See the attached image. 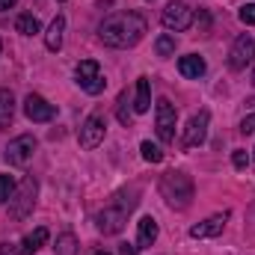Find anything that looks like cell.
I'll return each mask as SVG.
<instances>
[{
  "instance_id": "1",
  "label": "cell",
  "mask_w": 255,
  "mask_h": 255,
  "mask_svg": "<svg viewBox=\"0 0 255 255\" xmlns=\"http://www.w3.org/2000/svg\"><path fill=\"white\" fill-rule=\"evenodd\" d=\"M145 30H148V24L139 12H113L110 18L101 21L98 39L107 48H133L145 36Z\"/></svg>"
},
{
  "instance_id": "2",
  "label": "cell",
  "mask_w": 255,
  "mask_h": 255,
  "mask_svg": "<svg viewBox=\"0 0 255 255\" xmlns=\"http://www.w3.org/2000/svg\"><path fill=\"white\" fill-rule=\"evenodd\" d=\"M160 196L166 199V205L169 208H175V211H184V208H190L193 202V181L187 172H166L163 178H160Z\"/></svg>"
},
{
  "instance_id": "3",
  "label": "cell",
  "mask_w": 255,
  "mask_h": 255,
  "mask_svg": "<svg viewBox=\"0 0 255 255\" xmlns=\"http://www.w3.org/2000/svg\"><path fill=\"white\" fill-rule=\"evenodd\" d=\"M133 205H136V199H128V202H113V205H107L104 211H98V214H95V229H98L101 235H119V232L125 229L128 214L133 211Z\"/></svg>"
},
{
  "instance_id": "4",
  "label": "cell",
  "mask_w": 255,
  "mask_h": 255,
  "mask_svg": "<svg viewBox=\"0 0 255 255\" xmlns=\"http://www.w3.org/2000/svg\"><path fill=\"white\" fill-rule=\"evenodd\" d=\"M36 193H39V184H36L33 175H27V178L15 187L12 199L6 202V205H9V217H12L15 223L27 220V217L33 214V208H36Z\"/></svg>"
},
{
  "instance_id": "5",
  "label": "cell",
  "mask_w": 255,
  "mask_h": 255,
  "mask_svg": "<svg viewBox=\"0 0 255 255\" xmlns=\"http://www.w3.org/2000/svg\"><path fill=\"white\" fill-rule=\"evenodd\" d=\"M74 77H77L80 89L89 92V95H98V92H104V86H107V80L101 77V65L95 63V60H80L77 68H74Z\"/></svg>"
},
{
  "instance_id": "6",
  "label": "cell",
  "mask_w": 255,
  "mask_h": 255,
  "mask_svg": "<svg viewBox=\"0 0 255 255\" xmlns=\"http://www.w3.org/2000/svg\"><path fill=\"white\" fill-rule=\"evenodd\" d=\"M104 133H107V119H104V113H101V110H95V113H89V116H86V122L80 125L77 139H80V145H83V148H98V145L104 142Z\"/></svg>"
},
{
  "instance_id": "7",
  "label": "cell",
  "mask_w": 255,
  "mask_h": 255,
  "mask_svg": "<svg viewBox=\"0 0 255 255\" xmlns=\"http://www.w3.org/2000/svg\"><path fill=\"white\" fill-rule=\"evenodd\" d=\"M154 116H157V136H160V142H175V122H178L175 104L169 98H157Z\"/></svg>"
},
{
  "instance_id": "8",
  "label": "cell",
  "mask_w": 255,
  "mask_h": 255,
  "mask_svg": "<svg viewBox=\"0 0 255 255\" xmlns=\"http://www.w3.org/2000/svg\"><path fill=\"white\" fill-rule=\"evenodd\" d=\"M253 63H255V36L244 33V36L235 39V45L229 51V65L235 71H244L247 65H253Z\"/></svg>"
},
{
  "instance_id": "9",
  "label": "cell",
  "mask_w": 255,
  "mask_h": 255,
  "mask_svg": "<svg viewBox=\"0 0 255 255\" xmlns=\"http://www.w3.org/2000/svg\"><path fill=\"white\" fill-rule=\"evenodd\" d=\"M33 151H36V139H33L30 133H21V136H15V139L6 145L3 157H6V163H12V166H24V163L33 157Z\"/></svg>"
},
{
  "instance_id": "10",
  "label": "cell",
  "mask_w": 255,
  "mask_h": 255,
  "mask_svg": "<svg viewBox=\"0 0 255 255\" xmlns=\"http://www.w3.org/2000/svg\"><path fill=\"white\" fill-rule=\"evenodd\" d=\"M160 21H163V27H166V30L181 33V30H187V27L193 24V9L187 6V3H169V6L163 9Z\"/></svg>"
},
{
  "instance_id": "11",
  "label": "cell",
  "mask_w": 255,
  "mask_h": 255,
  "mask_svg": "<svg viewBox=\"0 0 255 255\" xmlns=\"http://www.w3.org/2000/svg\"><path fill=\"white\" fill-rule=\"evenodd\" d=\"M208 122H211V113H208V110H199L190 122H187V128H184L181 145H184V148H196V145H202L205 136H208Z\"/></svg>"
},
{
  "instance_id": "12",
  "label": "cell",
  "mask_w": 255,
  "mask_h": 255,
  "mask_svg": "<svg viewBox=\"0 0 255 255\" xmlns=\"http://www.w3.org/2000/svg\"><path fill=\"white\" fill-rule=\"evenodd\" d=\"M24 113H27V119H30V122H51V119L57 116V107H54V104H48L42 95L30 92V95L24 98Z\"/></svg>"
},
{
  "instance_id": "13",
  "label": "cell",
  "mask_w": 255,
  "mask_h": 255,
  "mask_svg": "<svg viewBox=\"0 0 255 255\" xmlns=\"http://www.w3.org/2000/svg\"><path fill=\"white\" fill-rule=\"evenodd\" d=\"M226 223H229V214H226V211H223V214H214V217H208V220H202V223L193 226L190 238H196V241H202V238H217V235H223Z\"/></svg>"
},
{
  "instance_id": "14",
  "label": "cell",
  "mask_w": 255,
  "mask_h": 255,
  "mask_svg": "<svg viewBox=\"0 0 255 255\" xmlns=\"http://www.w3.org/2000/svg\"><path fill=\"white\" fill-rule=\"evenodd\" d=\"M48 238H51V232H48L45 226H39V229H33V232L21 241L18 250H21V255H33V253H39V250L48 244Z\"/></svg>"
},
{
  "instance_id": "15",
  "label": "cell",
  "mask_w": 255,
  "mask_h": 255,
  "mask_svg": "<svg viewBox=\"0 0 255 255\" xmlns=\"http://www.w3.org/2000/svg\"><path fill=\"white\" fill-rule=\"evenodd\" d=\"M205 60L199 57V54H187V57H181L178 60V71L184 74V77H190V80H199L202 74H205Z\"/></svg>"
},
{
  "instance_id": "16",
  "label": "cell",
  "mask_w": 255,
  "mask_h": 255,
  "mask_svg": "<svg viewBox=\"0 0 255 255\" xmlns=\"http://www.w3.org/2000/svg\"><path fill=\"white\" fill-rule=\"evenodd\" d=\"M151 110V80L139 77L136 80V98H133V113H148Z\"/></svg>"
},
{
  "instance_id": "17",
  "label": "cell",
  "mask_w": 255,
  "mask_h": 255,
  "mask_svg": "<svg viewBox=\"0 0 255 255\" xmlns=\"http://www.w3.org/2000/svg\"><path fill=\"white\" fill-rule=\"evenodd\" d=\"M157 241V220L154 217H142L136 223V244L139 247H151Z\"/></svg>"
},
{
  "instance_id": "18",
  "label": "cell",
  "mask_w": 255,
  "mask_h": 255,
  "mask_svg": "<svg viewBox=\"0 0 255 255\" xmlns=\"http://www.w3.org/2000/svg\"><path fill=\"white\" fill-rule=\"evenodd\" d=\"M63 33H65V18L63 15H57V18L51 21L48 33H45V45H48V51H60V48H63Z\"/></svg>"
},
{
  "instance_id": "19",
  "label": "cell",
  "mask_w": 255,
  "mask_h": 255,
  "mask_svg": "<svg viewBox=\"0 0 255 255\" xmlns=\"http://www.w3.org/2000/svg\"><path fill=\"white\" fill-rule=\"evenodd\" d=\"M15 116V98L9 89H0V128H6Z\"/></svg>"
},
{
  "instance_id": "20",
  "label": "cell",
  "mask_w": 255,
  "mask_h": 255,
  "mask_svg": "<svg viewBox=\"0 0 255 255\" xmlns=\"http://www.w3.org/2000/svg\"><path fill=\"white\" fill-rule=\"evenodd\" d=\"M15 30H18L21 36H36V33H39V18H36L33 12H24V15H18Z\"/></svg>"
},
{
  "instance_id": "21",
  "label": "cell",
  "mask_w": 255,
  "mask_h": 255,
  "mask_svg": "<svg viewBox=\"0 0 255 255\" xmlns=\"http://www.w3.org/2000/svg\"><path fill=\"white\" fill-rule=\"evenodd\" d=\"M57 255H77V238L71 232L57 238Z\"/></svg>"
},
{
  "instance_id": "22",
  "label": "cell",
  "mask_w": 255,
  "mask_h": 255,
  "mask_svg": "<svg viewBox=\"0 0 255 255\" xmlns=\"http://www.w3.org/2000/svg\"><path fill=\"white\" fill-rule=\"evenodd\" d=\"M154 51H157V57H172L175 54V36H160L157 42H154Z\"/></svg>"
},
{
  "instance_id": "23",
  "label": "cell",
  "mask_w": 255,
  "mask_h": 255,
  "mask_svg": "<svg viewBox=\"0 0 255 255\" xmlns=\"http://www.w3.org/2000/svg\"><path fill=\"white\" fill-rule=\"evenodd\" d=\"M139 151H142V157H145L148 163H160V160H163V151H160V148H157L154 142H148V139H145V142L139 145Z\"/></svg>"
},
{
  "instance_id": "24",
  "label": "cell",
  "mask_w": 255,
  "mask_h": 255,
  "mask_svg": "<svg viewBox=\"0 0 255 255\" xmlns=\"http://www.w3.org/2000/svg\"><path fill=\"white\" fill-rule=\"evenodd\" d=\"M128 104H130V98H128V92H122V95H119V110H116V116H119V122L125 128H130V107H128Z\"/></svg>"
},
{
  "instance_id": "25",
  "label": "cell",
  "mask_w": 255,
  "mask_h": 255,
  "mask_svg": "<svg viewBox=\"0 0 255 255\" xmlns=\"http://www.w3.org/2000/svg\"><path fill=\"white\" fill-rule=\"evenodd\" d=\"M12 193H15V181H12V175H0V205H6V202L12 199Z\"/></svg>"
},
{
  "instance_id": "26",
  "label": "cell",
  "mask_w": 255,
  "mask_h": 255,
  "mask_svg": "<svg viewBox=\"0 0 255 255\" xmlns=\"http://www.w3.org/2000/svg\"><path fill=\"white\" fill-rule=\"evenodd\" d=\"M238 18H241L244 24L255 27V3H244V6H241V12H238Z\"/></svg>"
},
{
  "instance_id": "27",
  "label": "cell",
  "mask_w": 255,
  "mask_h": 255,
  "mask_svg": "<svg viewBox=\"0 0 255 255\" xmlns=\"http://www.w3.org/2000/svg\"><path fill=\"white\" fill-rule=\"evenodd\" d=\"M232 163H235V169H247V166H250V154H247L244 148H238V151L232 154Z\"/></svg>"
},
{
  "instance_id": "28",
  "label": "cell",
  "mask_w": 255,
  "mask_h": 255,
  "mask_svg": "<svg viewBox=\"0 0 255 255\" xmlns=\"http://www.w3.org/2000/svg\"><path fill=\"white\" fill-rule=\"evenodd\" d=\"M241 130H244V133H255V113H253V116H247V119L241 122Z\"/></svg>"
},
{
  "instance_id": "29",
  "label": "cell",
  "mask_w": 255,
  "mask_h": 255,
  "mask_svg": "<svg viewBox=\"0 0 255 255\" xmlns=\"http://www.w3.org/2000/svg\"><path fill=\"white\" fill-rule=\"evenodd\" d=\"M0 255H21V250H15L12 244H0Z\"/></svg>"
},
{
  "instance_id": "30",
  "label": "cell",
  "mask_w": 255,
  "mask_h": 255,
  "mask_svg": "<svg viewBox=\"0 0 255 255\" xmlns=\"http://www.w3.org/2000/svg\"><path fill=\"white\" fill-rule=\"evenodd\" d=\"M136 250H139V247H130V244H122V250H119V253H122V255H136Z\"/></svg>"
},
{
  "instance_id": "31",
  "label": "cell",
  "mask_w": 255,
  "mask_h": 255,
  "mask_svg": "<svg viewBox=\"0 0 255 255\" xmlns=\"http://www.w3.org/2000/svg\"><path fill=\"white\" fill-rule=\"evenodd\" d=\"M18 0H0V12H6V9H12Z\"/></svg>"
},
{
  "instance_id": "32",
  "label": "cell",
  "mask_w": 255,
  "mask_h": 255,
  "mask_svg": "<svg viewBox=\"0 0 255 255\" xmlns=\"http://www.w3.org/2000/svg\"><path fill=\"white\" fill-rule=\"evenodd\" d=\"M95 255H110V253H95Z\"/></svg>"
},
{
  "instance_id": "33",
  "label": "cell",
  "mask_w": 255,
  "mask_h": 255,
  "mask_svg": "<svg viewBox=\"0 0 255 255\" xmlns=\"http://www.w3.org/2000/svg\"><path fill=\"white\" fill-rule=\"evenodd\" d=\"M253 80H255V71H253Z\"/></svg>"
}]
</instances>
